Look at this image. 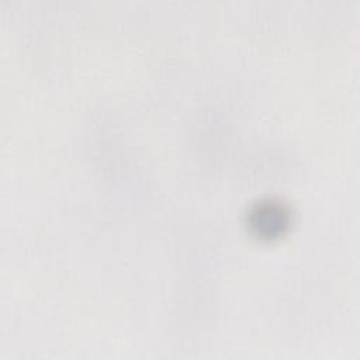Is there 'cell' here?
I'll return each mask as SVG.
<instances>
[{"mask_svg":"<svg viewBox=\"0 0 360 360\" xmlns=\"http://www.w3.org/2000/svg\"><path fill=\"white\" fill-rule=\"evenodd\" d=\"M288 212L280 201L262 200L249 212V224L260 236H277L287 226Z\"/></svg>","mask_w":360,"mask_h":360,"instance_id":"obj_1","label":"cell"}]
</instances>
